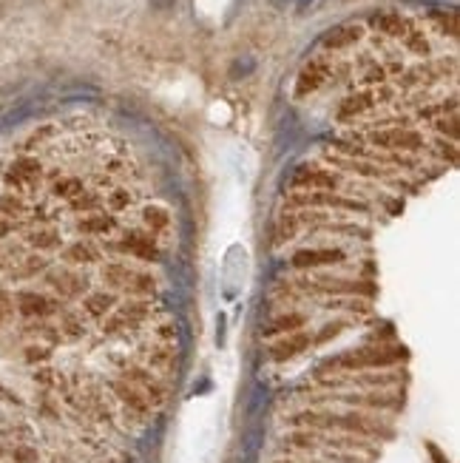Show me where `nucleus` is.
Instances as JSON below:
<instances>
[{"label":"nucleus","mask_w":460,"mask_h":463,"mask_svg":"<svg viewBox=\"0 0 460 463\" xmlns=\"http://www.w3.org/2000/svg\"><path fill=\"white\" fill-rule=\"evenodd\" d=\"M290 429H321V432H347L366 441L393 438V426L384 421V415L361 412V409H341V407H298L284 415Z\"/></svg>","instance_id":"f257e3e1"},{"label":"nucleus","mask_w":460,"mask_h":463,"mask_svg":"<svg viewBox=\"0 0 460 463\" xmlns=\"http://www.w3.org/2000/svg\"><path fill=\"white\" fill-rule=\"evenodd\" d=\"M105 259H131L140 265H159L165 256V245L156 236H151L148 230H143L140 225H123V230L111 239H97Z\"/></svg>","instance_id":"f03ea898"},{"label":"nucleus","mask_w":460,"mask_h":463,"mask_svg":"<svg viewBox=\"0 0 460 463\" xmlns=\"http://www.w3.org/2000/svg\"><path fill=\"white\" fill-rule=\"evenodd\" d=\"M91 282H94V279L88 276V270L68 267V265H63V262H57V259L52 256L49 267H45L34 282H26V285L43 287L45 293L54 296L57 302H63V305H74L85 290H91Z\"/></svg>","instance_id":"7ed1b4c3"},{"label":"nucleus","mask_w":460,"mask_h":463,"mask_svg":"<svg viewBox=\"0 0 460 463\" xmlns=\"http://www.w3.org/2000/svg\"><path fill=\"white\" fill-rule=\"evenodd\" d=\"M401 361V350L393 347H361L330 358L318 373H358V369H393Z\"/></svg>","instance_id":"20e7f679"},{"label":"nucleus","mask_w":460,"mask_h":463,"mask_svg":"<svg viewBox=\"0 0 460 463\" xmlns=\"http://www.w3.org/2000/svg\"><path fill=\"white\" fill-rule=\"evenodd\" d=\"M117 375L125 378V381H131L134 387H140V389L145 392V398L151 401L154 409H163V407H165V401H168V395H171V381L154 375L145 364H140L136 358H128L125 364L117 367Z\"/></svg>","instance_id":"39448f33"},{"label":"nucleus","mask_w":460,"mask_h":463,"mask_svg":"<svg viewBox=\"0 0 460 463\" xmlns=\"http://www.w3.org/2000/svg\"><path fill=\"white\" fill-rule=\"evenodd\" d=\"M293 191H330L347 194V176L333 171L330 165H302L293 174Z\"/></svg>","instance_id":"423d86ee"},{"label":"nucleus","mask_w":460,"mask_h":463,"mask_svg":"<svg viewBox=\"0 0 460 463\" xmlns=\"http://www.w3.org/2000/svg\"><path fill=\"white\" fill-rule=\"evenodd\" d=\"M347 262V250L338 245H315V247H302L290 256L293 270L298 273H313V270H333Z\"/></svg>","instance_id":"0eeeda50"},{"label":"nucleus","mask_w":460,"mask_h":463,"mask_svg":"<svg viewBox=\"0 0 460 463\" xmlns=\"http://www.w3.org/2000/svg\"><path fill=\"white\" fill-rule=\"evenodd\" d=\"M57 262L68 265V267H77V270H91V267H97L103 259H105V253L100 247L97 239H85V236H77L68 242L54 253Z\"/></svg>","instance_id":"6e6552de"},{"label":"nucleus","mask_w":460,"mask_h":463,"mask_svg":"<svg viewBox=\"0 0 460 463\" xmlns=\"http://www.w3.org/2000/svg\"><path fill=\"white\" fill-rule=\"evenodd\" d=\"M333 63H335V60L327 57V54L310 57V60L304 63L302 72H298V77H295V97L304 100V97L315 94L318 88H324V85L330 83V77H333Z\"/></svg>","instance_id":"1a4fd4ad"},{"label":"nucleus","mask_w":460,"mask_h":463,"mask_svg":"<svg viewBox=\"0 0 460 463\" xmlns=\"http://www.w3.org/2000/svg\"><path fill=\"white\" fill-rule=\"evenodd\" d=\"M136 361L145 364L154 375L171 381V375L176 373V361H179V350L176 344H156V341H143L140 356Z\"/></svg>","instance_id":"9d476101"},{"label":"nucleus","mask_w":460,"mask_h":463,"mask_svg":"<svg viewBox=\"0 0 460 463\" xmlns=\"http://www.w3.org/2000/svg\"><path fill=\"white\" fill-rule=\"evenodd\" d=\"M123 219L114 216L108 211H94V214H83L74 219V236H85V239H111L123 230Z\"/></svg>","instance_id":"9b49d317"},{"label":"nucleus","mask_w":460,"mask_h":463,"mask_svg":"<svg viewBox=\"0 0 460 463\" xmlns=\"http://www.w3.org/2000/svg\"><path fill=\"white\" fill-rule=\"evenodd\" d=\"M140 227L148 230L151 236H156L159 242H168L171 234H174V211L168 205L156 202V199H148L140 205Z\"/></svg>","instance_id":"f8f14e48"},{"label":"nucleus","mask_w":460,"mask_h":463,"mask_svg":"<svg viewBox=\"0 0 460 463\" xmlns=\"http://www.w3.org/2000/svg\"><path fill=\"white\" fill-rule=\"evenodd\" d=\"M140 265V262H131V259H120V256H114V259H103L94 270V279L105 287V290H111V293H117L120 298H123V293H125V287H128V282H131V273H134V267Z\"/></svg>","instance_id":"ddd939ff"},{"label":"nucleus","mask_w":460,"mask_h":463,"mask_svg":"<svg viewBox=\"0 0 460 463\" xmlns=\"http://www.w3.org/2000/svg\"><path fill=\"white\" fill-rule=\"evenodd\" d=\"M74 305H77V310L85 316L88 324H97V321H103L114 307L120 305V296L111 293V290H105V287H91V290H85V293L77 298Z\"/></svg>","instance_id":"4468645a"},{"label":"nucleus","mask_w":460,"mask_h":463,"mask_svg":"<svg viewBox=\"0 0 460 463\" xmlns=\"http://www.w3.org/2000/svg\"><path fill=\"white\" fill-rule=\"evenodd\" d=\"M163 293V276H159L151 265L148 267H140L136 265L134 273H131V282L123 293V298H156Z\"/></svg>","instance_id":"2eb2a0df"},{"label":"nucleus","mask_w":460,"mask_h":463,"mask_svg":"<svg viewBox=\"0 0 460 463\" xmlns=\"http://www.w3.org/2000/svg\"><path fill=\"white\" fill-rule=\"evenodd\" d=\"M373 26H375V32H378L381 37L398 40V43H401L412 29L418 26V23L412 20L409 14H404V12H384V14L373 17Z\"/></svg>","instance_id":"dca6fc26"},{"label":"nucleus","mask_w":460,"mask_h":463,"mask_svg":"<svg viewBox=\"0 0 460 463\" xmlns=\"http://www.w3.org/2000/svg\"><path fill=\"white\" fill-rule=\"evenodd\" d=\"M310 347H313V336L304 333V330H298V333H290V336L275 338V341L270 344V358L282 364V361H290V358H295V356L307 353Z\"/></svg>","instance_id":"f3484780"},{"label":"nucleus","mask_w":460,"mask_h":463,"mask_svg":"<svg viewBox=\"0 0 460 463\" xmlns=\"http://www.w3.org/2000/svg\"><path fill=\"white\" fill-rule=\"evenodd\" d=\"M364 40V26L361 23H344V26H335L324 34V40H321V45H324L327 52H347L353 49V45H358Z\"/></svg>","instance_id":"a211bd4d"},{"label":"nucleus","mask_w":460,"mask_h":463,"mask_svg":"<svg viewBox=\"0 0 460 463\" xmlns=\"http://www.w3.org/2000/svg\"><path fill=\"white\" fill-rule=\"evenodd\" d=\"M307 321H310L307 313L287 307V310H282V313H275V316H273V321L264 327V336H267V338H282V336L298 333V330H304V327H307Z\"/></svg>","instance_id":"6ab92c4d"},{"label":"nucleus","mask_w":460,"mask_h":463,"mask_svg":"<svg viewBox=\"0 0 460 463\" xmlns=\"http://www.w3.org/2000/svg\"><path fill=\"white\" fill-rule=\"evenodd\" d=\"M136 202H140V194L131 185H111L108 194H103V207L114 216H123Z\"/></svg>","instance_id":"aec40b11"},{"label":"nucleus","mask_w":460,"mask_h":463,"mask_svg":"<svg viewBox=\"0 0 460 463\" xmlns=\"http://www.w3.org/2000/svg\"><path fill=\"white\" fill-rule=\"evenodd\" d=\"M17 358L23 367H43V364H54V350L52 347H45V344H37V341H23L20 344V350H17Z\"/></svg>","instance_id":"412c9836"},{"label":"nucleus","mask_w":460,"mask_h":463,"mask_svg":"<svg viewBox=\"0 0 460 463\" xmlns=\"http://www.w3.org/2000/svg\"><path fill=\"white\" fill-rule=\"evenodd\" d=\"M302 236V222H298L295 211H284L279 219H275V242L279 245H290Z\"/></svg>","instance_id":"4be33fe9"},{"label":"nucleus","mask_w":460,"mask_h":463,"mask_svg":"<svg viewBox=\"0 0 460 463\" xmlns=\"http://www.w3.org/2000/svg\"><path fill=\"white\" fill-rule=\"evenodd\" d=\"M148 341H156V344H179V333H176V324L171 316H163L151 324V333H148Z\"/></svg>","instance_id":"5701e85b"}]
</instances>
